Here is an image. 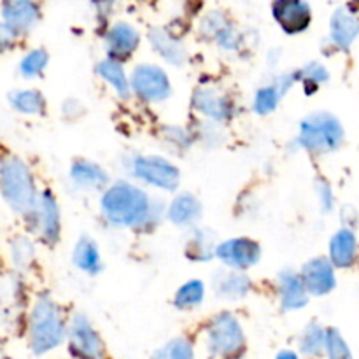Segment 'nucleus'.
Segmentation results:
<instances>
[{
    "instance_id": "f257e3e1",
    "label": "nucleus",
    "mask_w": 359,
    "mask_h": 359,
    "mask_svg": "<svg viewBox=\"0 0 359 359\" xmlns=\"http://www.w3.org/2000/svg\"><path fill=\"white\" fill-rule=\"evenodd\" d=\"M102 210L111 223L119 226H140L151 217L153 203L142 189L128 182H118L105 191Z\"/></svg>"
},
{
    "instance_id": "f03ea898",
    "label": "nucleus",
    "mask_w": 359,
    "mask_h": 359,
    "mask_svg": "<svg viewBox=\"0 0 359 359\" xmlns=\"http://www.w3.org/2000/svg\"><path fill=\"white\" fill-rule=\"evenodd\" d=\"M65 337V323H63L60 309L49 297L42 294L35 302L30 318V346L35 354H44L62 344Z\"/></svg>"
},
{
    "instance_id": "7ed1b4c3",
    "label": "nucleus",
    "mask_w": 359,
    "mask_h": 359,
    "mask_svg": "<svg viewBox=\"0 0 359 359\" xmlns=\"http://www.w3.org/2000/svg\"><path fill=\"white\" fill-rule=\"evenodd\" d=\"M0 189L6 202L16 212H30L37 202V191L30 170L18 158H7L2 161Z\"/></svg>"
},
{
    "instance_id": "20e7f679",
    "label": "nucleus",
    "mask_w": 359,
    "mask_h": 359,
    "mask_svg": "<svg viewBox=\"0 0 359 359\" xmlns=\"http://www.w3.org/2000/svg\"><path fill=\"white\" fill-rule=\"evenodd\" d=\"M298 142L311 153H332L342 146L344 128L330 112H316L302 121Z\"/></svg>"
},
{
    "instance_id": "39448f33",
    "label": "nucleus",
    "mask_w": 359,
    "mask_h": 359,
    "mask_svg": "<svg viewBox=\"0 0 359 359\" xmlns=\"http://www.w3.org/2000/svg\"><path fill=\"white\" fill-rule=\"evenodd\" d=\"M244 333L231 314H219L209 326L207 346L216 356H235L244 349Z\"/></svg>"
},
{
    "instance_id": "423d86ee",
    "label": "nucleus",
    "mask_w": 359,
    "mask_h": 359,
    "mask_svg": "<svg viewBox=\"0 0 359 359\" xmlns=\"http://www.w3.org/2000/svg\"><path fill=\"white\" fill-rule=\"evenodd\" d=\"M132 172L147 184L168 191H174L181 181V172L160 156H137L132 161Z\"/></svg>"
},
{
    "instance_id": "0eeeda50",
    "label": "nucleus",
    "mask_w": 359,
    "mask_h": 359,
    "mask_svg": "<svg viewBox=\"0 0 359 359\" xmlns=\"http://www.w3.org/2000/svg\"><path fill=\"white\" fill-rule=\"evenodd\" d=\"M132 88L139 97L147 102H161L170 97V83L156 65H140L132 74Z\"/></svg>"
},
{
    "instance_id": "6e6552de",
    "label": "nucleus",
    "mask_w": 359,
    "mask_h": 359,
    "mask_svg": "<svg viewBox=\"0 0 359 359\" xmlns=\"http://www.w3.org/2000/svg\"><path fill=\"white\" fill-rule=\"evenodd\" d=\"M272 14L287 34L307 30L312 21V11L305 0H273Z\"/></svg>"
},
{
    "instance_id": "1a4fd4ad",
    "label": "nucleus",
    "mask_w": 359,
    "mask_h": 359,
    "mask_svg": "<svg viewBox=\"0 0 359 359\" xmlns=\"http://www.w3.org/2000/svg\"><path fill=\"white\" fill-rule=\"evenodd\" d=\"M217 258L233 269H248L256 265L262 256V249L251 238H231L216 249Z\"/></svg>"
},
{
    "instance_id": "9d476101",
    "label": "nucleus",
    "mask_w": 359,
    "mask_h": 359,
    "mask_svg": "<svg viewBox=\"0 0 359 359\" xmlns=\"http://www.w3.org/2000/svg\"><path fill=\"white\" fill-rule=\"evenodd\" d=\"M302 280L305 284V290L316 297H323L333 291L337 280L333 272V263L325 258L311 259L302 270Z\"/></svg>"
},
{
    "instance_id": "9b49d317",
    "label": "nucleus",
    "mask_w": 359,
    "mask_h": 359,
    "mask_svg": "<svg viewBox=\"0 0 359 359\" xmlns=\"http://www.w3.org/2000/svg\"><path fill=\"white\" fill-rule=\"evenodd\" d=\"M70 349L84 358H98L102 354L100 339L84 316H76L70 326Z\"/></svg>"
},
{
    "instance_id": "f8f14e48",
    "label": "nucleus",
    "mask_w": 359,
    "mask_h": 359,
    "mask_svg": "<svg viewBox=\"0 0 359 359\" xmlns=\"http://www.w3.org/2000/svg\"><path fill=\"white\" fill-rule=\"evenodd\" d=\"M330 35L337 48L349 49L359 35V18L351 9L340 7L332 16Z\"/></svg>"
},
{
    "instance_id": "ddd939ff",
    "label": "nucleus",
    "mask_w": 359,
    "mask_h": 359,
    "mask_svg": "<svg viewBox=\"0 0 359 359\" xmlns=\"http://www.w3.org/2000/svg\"><path fill=\"white\" fill-rule=\"evenodd\" d=\"M191 104L196 111L216 119V121H224V119H228L233 114V104L226 97L210 90V88L196 90V93L193 95Z\"/></svg>"
},
{
    "instance_id": "4468645a",
    "label": "nucleus",
    "mask_w": 359,
    "mask_h": 359,
    "mask_svg": "<svg viewBox=\"0 0 359 359\" xmlns=\"http://www.w3.org/2000/svg\"><path fill=\"white\" fill-rule=\"evenodd\" d=\"M35 219H37V228L41 235L49 242H55L60 235V214L56 207L55 196L51 193H42L41 198H37L34 209Z\"/></svg>"
},
{
    "instance_id": "2eb2a0df",
    "label": "nucleus",
    "mask_w": 359,
    "mask_h": 359,
    "mask_svg": "<svg viewBox=\"0 0 359 359\" xmlns=\"http://www.w3.org/2000/svg\"><path fill=\"white\" fill-rule=\"evenodd\" d=\"M4 23L9 25L14 32L28 30L39 20V6L35 0H20V2H4Z\"/></svg>"
},
{
    "instance_id": "dca6fc26",
    "label": "nucleus",
    "mask_w": 359,
    "mask_h": 359,
    "mask_svg": "<svg viewBox=\"0 0 359 359\" xmlns=\"http://www.w3.org/2000/svg\"><path fill=\"white\" fill-rule=\"evenodd\" d=\"M298 81V72L293 74H284L279 79H276V83L269 84V86L262 88V90L256 93L255 98V109L258 114H269L279 104L280 97L293 86Z\"/></svg>"
},
{
    "instance_id": "f3484780",
    "label": "nucleus",
    "mask_w": 359,
    "mask_h": 359,
    "mask_svg": "<svg viewBox=\"0 0 359 359\" xmlns=\"http://www.w3.org/2000/svg\"><path fill=\"white\" fill-rule=\"evenodd\" d=\"M109 51L114 58H128L139 46V34L128 23H116L107 34Z\"/></svg>"
},
{
    "instance_id": "a211bd4d",
    "label": "nucleus",
    "mask_w": 359,
    "mask_h": 359,
    "mask_svg": "<svg viewBox=\"0 0 359 359\" xmlns=\"http://www.w3.org/2000/svg\"><path fill=\"white\" fill-rule=\"evenodd\" d=\"M280 286V300L283 307L287 311H297L307 305L309 291L305 290V284L300 276L293 272H283L279 276Z\"/></svg>"
},
{
    "instance_id": "6ab92c4d",
    "label": "nucleus",
    "mask_w": 359,
    "mask_h": 359,
    "mask_svg": "<svg viewBox=\"0 0 359 359\" xmlns=\"http://www.w3.org/2000/svg\"><path fill=\"white\" fill-rule=\"evenodd\" d=\"M358 252V241L356 235L351 230L337 231L335 237L330 242V259L333 266L339 269H347L354 263Z\"/></svg>"
},
{
    "instance_id": "aec40b11",
    "label": "nucleus",
    "mask_w": 359,
    "mask_h": 359,
    "mask_svg": "<svg viewBox=\"0 0 359 359\" xmlns=\"http://www.w3.org/2000/svg\"><path fill=\"white\" fill-rule=\"evenodd\" d=\"M149 42L172 65H182L186 62V51L181 42L172 37V35H168L165 30H161V28H154V30L149 32Z\"/></svg>"
},
{
    "instance_id": "412c9836",
    "label": "nucleus",
    "mask_w": 359,
    "mask_h": 359,
    "mask_svg": "<svg viewBox=\"0 0 359 359\" xmlns=\"http://www.w3.org/2000/svg\"><path fill=\"white\" fill-rule=\"evenodd\" d=\"M200 212H202V207H200L198 200L193 195L184 193L172 202L168 216L175 224H191L193 221L198 219Z\"/></svg>"
},
{
    "instance_id": "4be33fe9",
    "label": "nucleus",
    "mask_w": 359,
    "mask_h": 359,
    "mask_svg": "<svg viewBox=\"0 0 359 359\" xmlns=\"http://www.w3.org/2000/svg\"><path fill=\"white\" fill-rule=\"evenodd\" d=\"M72 181L83 188H102L109 181L107 174L98 165L90 161H77L70 170Z\"/></svg>"
},
{
    "instance_id": "5701e85b",
    "label": "nucleus",
    "mask_w": 359,
    "mask_h": 359,
    "mask_svg": "<svg viewBox=\"0 0 359 359\" xmlns=\"http://www.w3.org/2000/svg\"><path fill=\"white\" fill-rule=\"evenodd\" d=\"M74 263L79 270L88 273H97L100 270V255L97 244L91 238L83 237L74 249Z\"/></svg>"
},
{
    "instance_id": "b1692460",
    "label": "nucleus",
    "mask_w": 359,
    "mask_h": 359,
    "mask_svg": "<svg viewBox=\"0 0 359 359\" xmlns=\"http://www.w3.org/2000/svg\"><path fill=\"white\" fill-rule=\"evenodd\" d=\"M249 290H251V279L244 273H223L216 283L217 294L224 298H231V300L245 297Z\"/></svg>"
},
{
    "instance_id": "393cba45",
    "label": "nucleus",
    "mask_w": 359,
    "mask_h": 359,
    "mask_svg": "<svg viewBox=\"0 0 359 359\" xmlns=\"http://www.w3.org/2000/svg\"><path fill=\"white\" fill-rule=\"evenodd\" d=\"M97 72L100 74L109 84H112L121 97H126V95H128L130 88H128V81H126V76H125V70H123V67L119 65L116 60L109 58V60H104V62H100L97 67Z\"/></svg>"
},
{
    "instance_id": "a878e982",
    "label": "nucleus",
    "mask_w": 359,
    "mask_h": 359,
    "mask_svg": "<svg viewBox=\"0 0 359 359\" xmlns=\"http://www.w3.org/2000/svg\"><path fill=\"white\" fill-rule=\"evenodd\" d=\"M11 104L18 109V111L25 112V114H41L44 111V98L39 91L34 90H23L14 91L9 97Z\"/></svg>"
},
{
    "instance_id": "bb28decb",
    "label": "nucleus",
    "mask_w": 359,
    "mask_h": 359,
    "mask_svg": "<svg viewBox=\"0 0 359 359\" xmlns=\"http://www.w3.org/2000/svg\"><path fill=\"white\" fill-rule=\"evenodd\" d=\"M328 79V70H326L321 63H309L305 69L298 70V81H304L305 90H307L309 95L314 93V91Z\"/></svg>"
},
{
    "instance_id": "cd10ccee",
    "label": "nucleus",
    "mask_w": 359,
    "mask_h": 359,
    "mask_svg": "<svg viewBox=\"0 0 359 359\" xmlns=\"http://www.w3.org/2000/svg\"><path fill=\"white\" fill-rule=\"evenodd\" d=\"M203 284L200 280H189L175 294V305L179 309H191L202 302Z\"/></svg>"
},
{
    "instance_id": "c85d7f7f",
    "label": "nucleus",
    "mask_w": 359,
    "mask_h": 359,
    "mask_svg": "<svg viewBox=\"0 0 359 359\" xmlns=\"http://www.w3.org/2000/svg\"><path fill=\"white\" fill-rule=\"evenodd\" d=\"M325 337L326 332L321 326L316 323L309 325L302 337V351L307 354H319L321 349H325Z\"/></svg>"
},
{
    "instance_id": "c756f323",
    "label": "nucleus",
    "mask_w": 359,
    "mask_h": 359,
    "mask_svg": "<svg viewBox=\"0 0 359 359\" xmlns=\"http://www.w3.org/2000/svg\"><path fill=\"white\" fill-rule=\"evenodd\" d=\"M188 256L196 262H205L212 256V241L207 231H196L188 244Z\"/></svg>"
},
{
    "instance_id": "7c9ffc66",
    "label": "nucleus",
    "mask_w": 359,
    "mask_h": 359,
    "mask_svg": "<svg viewBox=\"0 0 359 359\" xmlns=\"http://www.w3.org/2000/svg\"><path fill=\"white\" fill-rule=\"evenodd\" d=\"M48 65V53L44 49H35V51L28 53L23 60H21L20 70L23 76L35 77L42 74V70Z\"/></svg>"
},
{
    "instance_id": "2f4dec72",
    "label": "nucleus",
    "mask_w": 359,
    "mask_h": 359,
    "mask_svg": "<svg viewBox=\"0 0 359 359\" xmlns=\"http://www.w3.org/2000/svg\"><path fill=\"white\" fill-rule=\"evenodd\" d=\"M325 349L330 358H351L349 347L337 330H328L325 337Z\"/></svg>"
},
{
    "instance_id": "473e14b6",
    "label": "nucleus",
    "mask_w": 359,
    "mask_h": 359,
    "mask_svg": "<svg viewBox=\"0 0 359 359\" xmlns=\"http://www.w3.org/2000/svg\"><path fill=\"white\" fill-rule=\"evenodd\" d=\"M158 356H163V358H172V359H189L193 358V347L188 340L184 339H177L174 342L168 344L167 347L158 353Z\"/></svg>"
},
{
    "instance_id": "72a5a7b5",
    "label": "nucleus",
    "mask_w": 359,
    "mask_h": 359,
    "mask_svg": "<svg viewBox=\"0 0 359 359\" xmlns=\"http://www.w3.org/2000/svg\"><path fill=\"white\" fill-rule=\"evenodd\" d=\"M13 258L14 263L20 266H27L28 263L34 258V248H32L30 241L28 238H18L13 244Z\"/></svg>"
},
{
    "instance_id": "f704fd0d",
    "label": "nucleus",
    "mask_w": 359,
    "mask_h": 359,
    "mask_svg": "<svg viewBox=\"0 0 359 359\" xmlns=\"http://www.w3.org/2000/svg\"><path fill=\"white\" fill-rule=\"evenodd\" d=\"M14 34L16 32L9 27L7 23H0V53L6 48H9L14 41Z\"/></svg>"
},
{
    "instance_id": "c9c22d12",
    "label": "nucleus",
    "mask_w": 359,
    "mask_h": 359,
    "mask_svg": "<svg viewBox=\"0 0 359 359\" xmlns=\"http://www.w3.org/2000/svg\"><path fill=\"white\" fill-rule=\"evenodd\" d=\"M319 196H321V202H323V207H325V210L332 209L333 193L326 182H321V184H319Z\"/></svg>"
},
{
    "instance_id": "e433bc0d",
    "label": "nucleus",
    "mask_w": 359,
    "mask_h": 359,
    "mask_svg": "<svg viewBox=\"0 0 359 359\" xmlns=\"http://www.w3.org/2000/svg\"><path fill=\"white\" fill-rule=\"evenodd\" d=\"M4 2H20V0H4Z\"/></svg>"
}]
</instances>
